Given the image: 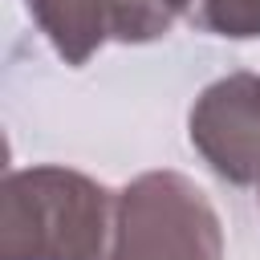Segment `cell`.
Here are the masks:
<instances>
[{
  "label": "cell",
  "instance_id": "4",
  "mask_svg": "<svg viewBox=\"0 0 260 260\" xmlns=\"http://www.w3.org/2000/svg\"><path fill=\"white\" fill-rule=\"evenodd\" d=\"M24 8L65 65H85L106 41H114L110 0H24Z\"/></svg>",
  "mask_w": 260,
  "mask_h": 260
},
{
  "label": "cell",
  "instance_id": "6",
  "mask_svg": "<svg viewBox=\"0 0 260 260\" xmlns=\"http://www.w3.org/2000/svg\"><path fill=\"white\" fill-rule=\"evenodd\" d=\"M191 20L228 41H252L260 37V0H199Z\"/></svg>",
  "mask_w": 260,
  "mask_h": 260
},
{
  "label": "cell",
  "instance_id": "7",
  "mask_svg": "<svg viewBox=\"0 0 260 260\" xmlns=\"http://www.w3.org/2000/svg\"><path fill=\"white\" fill-rule=\"evenodd\" d=\"M256 187H260V183H256Z\"/></svg>",
  "mask_w": 260,
  "mask_h": 260
},
{
  "label": "cell",
  "instance_id": "1",
  "mask_svg": "<svg viewBox=\"0 0 260 260\" xmlns=\"http://www.w3.org/2000/svg\"><path fill=\"white\" fill-rule=\"evenodd\" d=\"M114 203L118 195L73 167L8 171L0 191V260H102Z\"/></svg>",
  "mask_w": 260,
  "mask_h": 260
},
{
  "label": "cell",
  "instance_id": "5",
  "mask_svg": "<svg viewBox=\"0 0 260 260\" xmlns=\"http://www.w3.org/2000/svg\"><path fill=\"white\" fill-rule=\"evenodd\" d=\"M199 0H110L114 8V41H154L175 28L179 16H195Z\"/></svg>",
  "mask_w": 260,
  "mask_h": 260
},
{
  "label": "cell",
  "instance_id": "3",
  "mask_svg": "<svg viewBox=\"0 0 260 260\" xmlns=\"http://www.w3.org/2000/svg\"><path fill=\"white\" fill-rule=\"evenodd\" d=\"M187 134L191 146L219 179L236 187H256L260 183V73H228L211 81L191 106Z\"/></svg>",
  "mask_w": 260,
  "mask_h": 260
},
{
  "label": "cell",
  "instance_id": "2",
  "mask_svg": "<svg viewBox=\"0 0 260 260\" xmlns=\"http://www.w3.org/2000/svg\"><path fill=\"white\" fill-rule=\"evenodd\" d=\"M102 260H223L219 211L187 175L146 171L118 191Z\"/></svg>",
  "mask_w": 260,
  "mask_h": 260
}]
</instances>
